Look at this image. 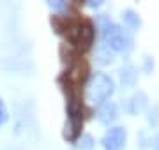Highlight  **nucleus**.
Returning a JSON list of instances; mask_svg holds the SVG:
<instances>
[{
	"label": "nucleus",
	"instance_id": "f257e3e1",
	"mask_svg": "<svg viewBox=\"0 0 159 150\" xmlns=\"http://www.w3.org/2000/svg\"><path fill=\"white\" fill-rule=\"evenodd\" d=\"M101 42L113 51H129L133 48V37L120 25L111 23L108 18H101Z\"/></svg>",
	"mask_w": 159,
	"mask_h": 150
},
{
	"label": "nucleus",
	"instance_id": "f03ea898",
	"mask_svg": "<svg viewBox=\"0 0 159 150\" xmlns=\"http://www.w3.org/2000/svg\"><path fill=\"white\" fill-rule=\"evenodd\" d=\"M115 92V83L104 73H92L85 83V99L92 104H102Z\"/></svg>",
	"mask_w": 159,
	"mask_h": 150
},
{
	"label": "nucleus",
	"instance_id": "7ed1b4c3",
	"mask_svg": "<svg viewBox=\"0 0 159 150\" xmlns=\"http://www.w3.org/2000/svg\"><path fill=\"white\" fill-rule=\"evenodd\" d=\"M127 141V131L124 127H110L101 138V145L104 150H122Z\"/></svg>",
	"mask_w": 159,
	"mask_h": 150
},
{
	"label": "nucleus",
	"instance_id": "20e7f679",
	"mask_svg": "<svg viewBox=\"0 0 159 150\" xmlns=\"http://www.w3.org/2000/svg\"><path fill=\"white\" fill-rule=\"evenodd\" d=\"M117 118H119V108H117V104L113 101H106V103H102L99 106V110H97V120L101 122L102 126H110Z\"/></svg>",
	"mask_w": 159,
	"mask_h": 150
},
{
	"label": "nucleus",
	"instance_id": "39448f33",
	"mask_svg": "<svg viewBox=\"0 0 159 150\" xmlns=\"http://www.w3.org/2000/svg\"><path fill=\"white\" fill-rule=\"evenodd\" d=\"M148 106V97L145 92H136L133 94L129 99H127V104H125V111L131 113V115H140L147 110Z\"/></svg>",
	"mask_w": 159,
	"mask_h": 150
},
{
	"label": "nucleus",
	"instance_id": "423d86ee",
	"mask_svg": "<svg viewBox=\"0 0 159 150\" xmlns=\"http://www.w3.org/2000/svg\"><path fill=\"white\" fill-rule=\"evenodd\" d=\"M94 37H96V30H94V25L92 23H85L81 25V30H80V35H78V44L80 50H87L94 44Z\"/></svg>",
	"mask_w": 159,
	"mask_h": 150
},
{
	"label": "nucleus",
	"instance_id": "0eeeda50",
	"mask_svg": "<svg viewBox=\"0 0 159 150\" xmlns=\"http://www.w3.org/2000/svg\"><path fill=\"white\" fill-rule=\"evenodd\" d=\"M94 58L99 65H110V64L115 60V51L111 48H108L106 44L99 42L96 46V51H94Z\"/></svg>",
	"mask_w": 159,
	"mask_h": 150
},
{
	"label": "nucleus",
	"instance_id": "6e6552de",
	"mask_svg": "<svg viewBox=\"0 0 159 150\" xmlns=\"http://www.w3.org/2000/svg\"><path fill=\"white\" fill-rule=\"evenodd\" d=\"M119 76H120V83L124 85V87H134V83H136V69L131 65V64H127V65H124L122 69L119 71Z\"/></svg>",
	"mask_w": 159,
	"mask_h": 150
},
{
	"label": "nucleus",
	"instance_id": "1a4fd4ad",
	"mask_svg": "<svg viewBox=\"0 0 159 150\" xmlns=\"http://www.w3.org/2000/svg\"><path fill=\"white\" fill-rule=\"evenodd\" d=\"M122 18H124V23L127 25L129 29H133V30H138V29H140V25H142V20H140V16H138V14L133 11V9H127V11H124Z\"/></svg>",
	"mask_w": 159,
	"mask_h": 150
},
{
	"label": "nucleus",
	"instance_id": "9d476101",
	"mask_svg": "<svg viewBox=\"0 0 159 150\" xmlns=\"http://www.w3.org/2000/svg\"><path fill=\"white\" fill-rule=\"evenodd\" d=\"M94 147V138H92L90 134H83L81 139H80V148L81 150H92Z\"/></svg>",
	"mask_w": 159,
	"mask_h": 150
},
{
	"label": "nucleus",
	"instance_id": "9b49d317",
	"mask_svg": "<svg viewBox=\"0 0 159 150\" xmlns=\"http://www.w3.org/2000/svg\"><path fill=\"white\" fill-rule=\"evenodd\" d=\"M147 120L150 122V124H152L154 127H157V126H159V106H154L152 110L148 111Z\"/></svg>",
	"mask_w": 159,
	"mask_h": 150
},
{
	"label": "nucleus",
	"instance_id": "f8f14e48",
	"mask_svg": "<svg viewBox=\"0 0 159 150\" xmlns=\"http://www.w3.org/2000/svg\"><path fill=\"white\" fill-rule=\"evenodd\" d=\"M7 120H9V113H7V108H6L4 99L0 97V126H4Z\"/></svg>",
	"mask_w": 159,
	"mask_h": 150
},
{
	"label": "nucleus",
	"instance_id": "ddd939ff",
	"mask_svg": "<svg viewBox=\"0 0 159 150\" xmlns=\"http://www.w3.org/2000/svg\"><path fill=\"white\" fill-rule=\"evenodd\" d=\"M48 6L51 7V9H55V11L62 12L67 9V2H62V0H53V2H48Z\"/></svg>",
	"mask_w": 159,
	"mask_h": 150
},
{
	"label": "nucleus",
	"instance_id": "4468645a",
	"mask_svg": "<svg viewBox=\"0 0 159 150\" xmlns=\"http://www.w3.org/2000/svg\"><path fill=\"white\" fill-rule=\"evenodd\" d=\"M150 147H152V150H159V134H156L154 138H150Z\"/></svg>",
	"mask_w": 159,
	"mask_h": 150
},
{
	"label": "nucleus",
	"instance_id": "2eb2a0df",
	"mask_svg": "<svg viewBox=\"0 0 159 150\" xmlns=\"http://www.w3.org/2000/svg\"><path fill=\"white\" fill-rule=\"evenodd\" d=\"M145 69L148 71V73H152V69H154V62H150V58H145Z\"/></svg>",
	"mask_w": 159,
	"mask_h": 150
},
{
	"label": "nucleus",
	"instance_id": "dca6fc26",
	"mask_svg": "<svg viewBox=\"0 0 159 150\" xmlns=\"http://www.w3.org/2000/svg\"><path fill=\"white\" fill-rule=\"evenodd\" d=\"M87 6H89V7H96V9H97V7L101 6V2H92V0H90V2H87Z\"/></svg>",
	"mask_w": 159,
	"mask_h": 150
}]
</instances>
